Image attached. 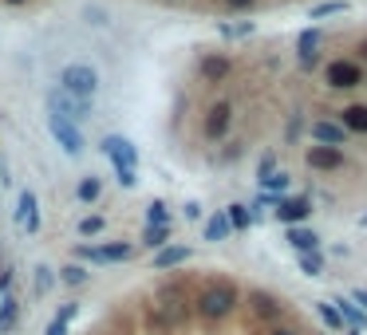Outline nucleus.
I'll list each match as a JSON object with an SVG mask.
<instances>
[{"instance_id": "nucleus-25", "label": "nucleus", "mask_w": 367, "mask_h": 335, "mask_svg": "<svg viewBox=\"0 0 367 335\" xmlns=\"http://www.w3.org/2000/svg\"><path fill=\"white\" fill-rule=\"evenodd\" d=\"M225 221H229V229H249V209L245 206H229L225 209Z\"/></svg>"}, {"instance_id": "nucleus-3", "label": "nucleus", "mask_w": 367, "mask_h": 335, "mask_svg": "<svg viewBox=\"0 0 367 335\" xmlns=\"http://www.w3.org/2000/svg\"><path fill=\"white\" fill-rule=\"evenodd\" d=\"M60 91L76 95V99H83V103H91V95L99 91V71L91 68V63H68L60 75Z\"/></svg>"}, {"instance_id": "nucleus-37", "label": "nucleus", "mask_w": 367, "mask_h": 335, "mask_svg": "<svg viewBox=\"0 0 367 335\" xmlns=\"http://www.w3.org/2000/svg\"><path fill=\"white\" fill-rule=\"evenodd\" d=\"M9 280H12V272H9V268H4V272H0V296L9 292Z\"/></svg>"}, {"instance_id": "nucleus-40", "label": "nucleus", "mask_w": 367, "mask_h": 335, "mask_svg": "<svg viewBox=\"0 0 367 335\" xmlns=\"http://www.w3.org/2000/svg\"><path fill=\"white\" fill-rule=\"evenodd\" d=\"M269 335H300V331H292V327H273Z\"/></svg>"}, {"instance_id": "nucleus-9", "label": "nucleus", "mask_w": 367, "mask_h": 335, "mask_svg": "<svg viewBox=\"0 0 367 335\" xmlns=\"http://www.w3.org/2000/svg\"><path fill=\"white\" fill-rule=\"evenodd\" d=\"M79 257L83 260H130V245H99V249H95V245H83V249H76Z\"/></svg>"}, {"instance_id": "nucleus-41", "label": "nucleus", "mask_w": 367, "mask_h": 335, "mask_svg": "<svg viewBox=\"0 0 367 335\" xmlns=\"http://www.w3.org/2000/svg\"><path fill=\"white\" fill-rule=\"evenodd\" d=\"M359 55H363V60H367V40H363V43H359Z\"/></svg>"}, {"instance_id": "nucleus-11", "label": "nucleus", "mask_w": 367, "mask_h": 335, "mask_svg": "<svg viewBox=\"0 0 367 335\" xmlns=\"http://www.w3.org/2000/svg\"><path fill=\"white\" fill-rule=\"evenodd\" d=\"M229 119H233V107H229V103L210 107V115H205V134H210V138H222L225 130H229Z\"/></svg>"}, {"instance_id": "nucleus-5", "label": "nucleus", "mask_w": 367, "mask_h": 335, "mask_svg": "<svg viewBox=\"0 0 367 335\" xmlns=\"http://www.w3.org/2000/svg\"><path fill=\"white\" fill-rule=\"evenodd\" d=\"M48 107L56 115H63V119H71V122H79V119H91V103H83V99H76V95H68V91H48Z\"/></svg>"}, {"instance_id": "nucleus-18", "label": "nucleus", "mask_w": 367, "mask_h": 335, "mask_svg": "<svg viewBox=\"0 0 367 335\" xmlns=\"http://www.w3.org/2000/svg\"><path fill=\"white\" fill-rule=\"evenodd\" d=\"M229 221H225V213H214L210 221H205V241H225L229 237Z\"/></svg>"}, {"instance_id": "nucleus-17", "label": "nucleus", "mask_w": 367, "mask_h": 335, "mask_svg": "<svg viewBox=\"0 0 367 335\" xmlns=\"http://www.w3.org/2000/svg\"><path fill=\"white\" fill-rule=\"evenodd\" d=\"M253 312L261 319H276L281 316V304H276L273 296H265V292H253Z\"/></svg>"}, {"instance_id": "nucleus-4", "label": "nucleus", "mask_w": 367, "mask_h": 335, "mask_svg": "<svg viewBox=\"0 0 367 335\" xmlns=\"http://www.w3.org/2000/svg\"><path fill=\"white\" fill-rule=\"evenodd\" d=\"M48 130H51V138H56V142L68 150V154H79V150H83V134H79V127H76L71 119L48 111Z\"/></svg>"}, {"instance_id": "nucleus-13", "label": "nucleus", "mask_w": 367, "mask_h": 335, "mask_svg": "<svg viewBox=\"0 0 367 335\" xmlns=\"http://www.w3.org/2000/svg\"><path fill=\"white\" fill-rule=\"evenodd\" d=\"M332 308L340 312V319H343V324H351L356 331H363V327H367V312L359 308V304H351V300H343V296H340V300H332Z\"/></svg>"}, {"instance_id": "nucleus-35", "label": "nucleus", "mask_w": 367, "mask_h": 335, "mask_svg": "<svg viewBox=\"0 0 367 335\" xmlns=\"http://www.w3.org/2000/svg\"><path fill=\"white\" fill-rule=\"evenodd\" d=\"M269 174H273V154H265V158H261V181H265Z\"/></svg>"}, {"instance_id": "nucleus-36", "label": "nucleus", "mask_w": 367, "mask_h": 335, "mask_svg": "<svg viewBox=\"0 0 367 335\" xmlns=\"http://www.w3.org/2000/svg\"><path fill=\"white\" fill-rule=\"evenodd\" d=\"M76 312H79L76 304H68V308H63V312H60V316H56V319H63V324H71V319H76Z\"/></svg>"}, {"instance_id": "nucleus-8", "label": "nucleus", "mask_w": 367, "mask_h": 335, "mask_svg": "<svg viewBox=\"0 0 367 335\" xmlns=\"http://www.w3.org/2000/svg\"><path fill=\"white\" fill-rule=\"evenodd\" d=\"M308 166L312 170H340L343 150L340 147H308Z\"/></svg>"}, {"instance_id": "nucleus-42", "label": "nucleus", "mask_w": 367, "mask_h": 335, "mask_svg": "<svg viewBox=\"0 0 367 335\" xmlns=\"http://www.w3.org/2000/svg\"><path fill=\"white\" fill-rule=\"evenodd\" d=\"M351 335H359V331H351Z\"/></svg>"}, {"instance_id": "nucleus-31", "label": "nucleus", "mask_w": 367, "mask_h": 335, "mask_svg": "<svg viewBox=\"0 0 367 335\" xmlns=\"http://www.w3.org/2000/svg\"><path fill=\"white\" fill-rule=\"evenodd\" d=\"M103 217H83V221H79V233H83V237H95V233H103Z\"/></svg>"}, {"instance_id": "nucleus-21", "label": "nucleus", "mask_w": 367, "mask_h": 335, "mask_svg": "<svg viewBox=\"0 0 367 335\" xmlns=\"http://www.w3.org/2000/svg\"><path fill=\"white\" fill-rule=\"evenodd\" d=\"M343 127L367 134V107H348V111H343Z\"/></svg>"}, {"instance_id": "nucleus-1", "label": "nucleus", "mask_w": 367, "mask_h": 335, "mask_svg": "<svg viewBox=\"0 0 367 335\" xmlns=\"http://www.w3.org/2000/svg\"><path fill=\"white\" fill-rule=\"evenodd\" d=\"M194 308H197V316H202V319L217 324V319H225L233 308H237V288H233V284H225V280L205 284L202 292H197Z\"/></svg>"}, {"instance_id": "nucleus-14", "label": "nucleus", "mask_w": 367, "mask_h": 335, "mask_svg": "<svg viewBox=\"0 0 367 335\" xmlns=\"http://www.w3.org/2000/svg\"><path fill=\"white\" fill-rule=\"evenodd\" d=\"M312 138L320 147H343V127L336 122H312Z\"/></svg>"}, {"instance_id": "nucleus-10", "label": "nucleus", "mask_w": 367, "mask_h": 335, "mask_svg": "<svg viewBox=\"0 0 367 335\" xmlns=\"http://www.w3.org/2000/svg\"><path fill=\"white\" fill-rule=\"evenodd\" d=\"M308 213H312L308 198H284V201H276V217H281L284 225H300Z\"/></svg>"}, {"instance_id": "nucleus-27", "label": "nucleus", "mask_w": 367, "mask_h": 335, "mask_svg": "<svg viewBox=\"0 0 367 335\" xmlns=\"http://www.w3.org/2000/svg\"><path fill=\"white\" fill-rule=\"evenodd\" d=\"M76 193H79V201H95V198H99V178H83Z\"/></svg>"}, {"instance_id": "nucleus-30", "label": "nucleus", "mask_w": 367, "mask_h": 335, "mask_svg": "<svg viewBox=\"0 0 367 335\" xmlns=\"http://www.w3.org/2000/svg\"><path fill=\"white\" fill-rule=\"evenodd\" d=\"M9 319H16V300L12 296H0V327L9 324Z\"/></svg>"}, {"instance_id": "nucleus-28", "label": "nucleus", "mask_w": 367, "mask_h": 335, "mask_svg": "<svg viewBox=\"0 0 367 335\" xmlns=\"http://www.w3.org/2000/svg\"><path fill=\"white\" fill-rule=\"evenodd\" d=\"M343 9H348L343 0H328V4H316V9H312V20H320V16H332V12H343Z\"/></svg>"}, {"instance_id": "nucleus-26", "label": "nucleus", "mask_w": 367, "mask_h": 335, "mask_svg": "<svg viewBox=\"0 0 367 335\" xmlns=\"http://www.w3.org/2000/svg\"><path fill=\"white\" fill-rule=\"evenodd\" d=\"M51 288H56V272L40 265V268H36V292L43 296V292H51Z\"/></svg>"}, {"instance_id": "nucleus-16", "label": "nucleus", "mask_w": 367, "mask_h": 335, "mask_svg": "<svg viewBox=\"0 0 367 335\" xmlns=\"http://www.w3.org/2000/svg\"><path fill=\"white\" fill-rule=\"evenodd\" d=\"M202 75L210 79V83H222V79L229 75V60H222V55H210V60H202Z\"/></svg>"}, {"instance_id": "nucleus-15", "label": "nucleus", "mask_w": 367, "mask_h": 335, "mask_svg": "<svg viewBox=\"0 0 367 335\" xmlns=\"http://www.w3.org/2000/svg\"><path fill=\"white\" fill-rule=\"evenodd\" d=\"M190 249L186 245H170V249H158L154 252V268H174V265H186Z\"/></svg>"}, {"instance_id": "nucleus-38", "label": "nucleus", "mask_w": 367, "mask_h": 335, "mask_svg": "<svg viewBox=\"0 0 367 335\" xmlns=\"http://www.w3.org/2000/svg\"><path fill=\"white\" fill-rule=\"evenodd\" d=\"M186 217H190V221H197V217H202V206H194V201H190V206H186Z\"/></svg>"}, {"instance_id": "nucleus-7", "label": "nucleus", "mask_w": 367, "mask_h": 335, "mask_svg": "<svg viewBox=\"0 0 367 335\" xmlns=\"http://www.w3.org/2000/svg\"><path fill=\"white\" fill-rule=\"evenodd\" d=\"M16 225L28 233V237L40 229V206H36V193H32V189H24V193H20V201H16Z\"/></svg>"}, {"instance_id": "nucleus-6", "label": "nucleus", "mask_w": 367, "mask_h": 335, "mask_svg": "<svg viewBox=\"0 0 367 335\" xmlns=\"http://www.w3.org/2000/svg\"><path fill=\"white\" fill-rule=\"evenodd\" d=\"M324 79H328V87H359L363 83V71L356 68V63H348V60H336V63H328V71H324Z\"/></svg>"}, {"instance_id": "nucleus-34", "label": "nucleus", "mask_w": 367, "mask_h": 335, "mask_svg": "<svg viewBox=\"0 0 367 335\" xmlns=\"http://www.w3.org/2000/svg\"><path fill=\"white\" fill-rule=\"evenodd\" d=\"M351 304H359V308L367 312V288H356V292H351Z\"/></svg>"}, {"instance_id": "nucleus-24", "label": "nucleus", "mask_w": 367, "mask_h": 335, "mask_svg": "<svg viewBox=\"0 0 367 335\" xmlns=\"http://www.w3.org/2000/svg\"><path fill=\"white\" fill-rule=\"evenodd\" d=\"M146 225H170V209L162 201H150L146 206Z\"/></svg>"}, {"instance_id": "nucleus-33", "label": "nucleus", "mask_w": 367, "mask_h": 335, "mask_svg": "<svg viewBox=\"0 0 367 335\" xmlns=\"http://www.w3.org/2000/svg\"><path fill=\"white\" fill-rule=\"evenodd\" d=\"M43 335H68V324H63V319H51V324H48V331H43Z\"/></svg>"}, {"instance_id": "nucleus-29", "label": "nucleus", "mask_w": 367, "mask_h": 335, "mask_svg": "<svg viewBox=\"0 0 367 335\" xmlns=\"http://www.w3.org/2000/svg\"><path fill=\"white\" fill-rule=\"evenodd\" d=\"M60 280H63V284H83V280H87V268H79V265H68V268L60 272Z\"/></svg>"}, {"instance_id": "nucleus-32", "label": "nucleus", "mask_w": 367, "mask_h": 335, "mask_svg": "<svg viewBox=\"0 0 367 335\" xmlns=\"http://www.w3.org/2000/svg\"><path fill=\"white\" fill-rule=\"evenodd\" d=\"M261 186H265V189H276V193H284V189H289V174H269Z\"/></svg>"}, {"instance_id": "nucleus-19", "label": "nucleus", "mask_w": 367, "mask_h": 335, "mask_svg": "<svg viewBox=\"0 0 367 335\" xmlns=\"http://www.w3.org/2000/svg\"><path fill=\"white\" fill-rule=\"evenodd\" d=\"M166 241H170V225H146L143 229V245H150V249H162Z\"/></svg>"}, {"instance_id": "nucleus-20", "label": "nucleus", "mask_w": 367, "mask_h": 335, "mask_svg": "<svg viewBox=\"0 0 367 335\" xmlns=\"http://www.w3.org/2000/svg\"><path fill=\"white\" fill-rule=\"evenodd\" d=\"M316 43H320L316 32H300L296 48H300V60H304V63H316Z\"/></svg>"}, {"instance_id": "nucleus-23", "label": "nucleus", "mask_w": 367, "mask_h": 335, "mask_svg": "<svg viewBox=\"0 0 367 335\" xmlns=\"http://www.w3.org/2000/svg\"><path fill=\"white\" fill-rule=\"evenodd\" d=\"M316 312H320V319H324L332 331H343V319H340V312L332 308V300H324V304H316Z\"/></svg>"}, {"instance_id": "nucleus-2", "label": "nucleus", "mask_w": 367, "mask_h": 335, "mask_svg": "<svg viewBox=\"0 0 367 335\" xmlns=\"http://www.w3.org/2000/svg\"><path fill=\"white\" fill-rule=\"evenodd\" d=\"M103 154L111 158V166H115V178H119V186H135L138 181V150L130 147L123 134H107L103 138Z\"/></svg>"}, {"instance_id": "nucleus-39", "label": "nucleus", "mask_w": 367, "mask_h": 335, "mask_svg": "<svg viewBox=\"0 0 367 335\" xmlns=\"http://www.w3.org/2000/svg\"><path fill=\"white\" fill-rule=\"evenodd\" d=\"M225 4H229V9H249L253 0H225Z\"/></svg>"}, {"instance_id": "nucleus-22", "label": "nucleus", "mask_w": 367, "mask_h": 335, "mask_svg": "<svg viewBox=\"0 0 367 335\" xmlns=\"http://www.w3.org/2000/svg\"><path fill=\"white\" fill-rule=\"evenodd\" d=\"M300 272H304V276H320V272H324V257H320V252H300Z\"/></svg>"}, {"instance_id": "nucleus-12", "label": "nucleus", "mask_w": 367, "mask_h": 335, "mask_svg": "<svg viewBox=\"0 0 367 335\" xmlns=\"http://www.w3.org/2000/svg\"><path fill=\"white\" fill-rule=\"evenodd\" d=\"M284 237H289V245L296 252H316V245H320V237L312 229H304V225H289V233H284Z\"/></svg>"}]
</instances>
